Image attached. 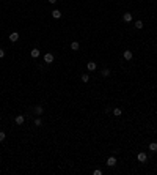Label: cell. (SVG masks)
Listing matches in <instances>:
<instances>
[{
    "instance_id": "obj_1",
    "label": "cell",
    "mask_w": 157,
    "mask_h": 175,
    "mask_svg": "<svg viewBox=\"0 0 157 175\" xmlns=\"http://www.w3.org/2000/svg\"><path fill=\"white\" fill-rule=\"evenodd\" d=\"M137 159H138L140 163H146V159H148V155H146L145 151H140V153L137 155Z\"/></svg>"
},
{
    "instance_id": "obj_2",
    "label": "cell",
    "mask_w": 157,
    "mask_h": 175,
    "mask_svg": "<svg viewBox=\"0 0 157 175\" xmlns=\"http://www.w3.org/2000/svg\"><path fill=\"white\" fill-rule=\"evenodd\" d=\"M107 166H108V167L116 166V158H115V156H110L108 159H107Z\"/></svg>"
},
{
    "instance_id": "obj_3",
    "label": "cell",
    "mask_w": 157,
    "mask_h": 175,
    "mask_svg": "<svg viewBox=\"0 0 157 175\" xmlns=\"http://www.w3.org/2000/svg\"><path fill=\"white\" fill-rule=\"evenodd\" d=\"M44 62L46 63H52L53 62V54H50V52L46 54V55H44Z\"/></svg>"
},
{
    "instance_id": "obj_4",
    "label": "cell",
    "mask_w": 157,
    "mask_h": 175,
    "mask_svg": "<svg viewBox=\"0 0 157 175\" xmlns=\"http://www.w3.org/2000/svg\"><path fill=\"white\" fill-rule=\"evenodd\" d=\"M17 39H19V33L17 32H13L11 35H9V41H11V43H16Z\"/></svg>"
},
{
    "instance_id": "obj_5",
    "label": "cell",
    "mask_w": 157,
    "mask_h": 175,
    "mask_svg": "<svg viewBox=\"0 0 157 175\" xmlns=\"http://www.w3.org/2000/svg\"><path fill=\"white\" fill-rule=\"evenodd\" d=\"M123 57H124L126 60H132V57H133L132 50H124V52H123Z\"/></svg>"
},
{
    "instance_id": "obj_6",
    "label": "cell",
    "mask_w": 157,
    "mask_h": 175,
    "mask_svg": "<svg viewBox=\"0 0 157 175\" xmlns=\"http://www.w3.org/2000/svg\"><path fill=\"white\" fill-rule=\"evenodd\" d=\"M25 117L24 115H16V125H24Z\"/></svg>"
},
{
    "instance_id": "obj_7",
    "label": "cell",
    "mask_w": 157,
    "mask_h": 175,
    "mask_svg": "<svg viewBox=\"0 0 157 175\" xmlns=\"http://www.w3.org/2000/svg\"><path fill=\"white\" fill-rule=\"evenodd\" d=\"M123 21L124 22H132V14L131 13H124V14H123Z\"/></svg>"
},
{
    "instance_id": "obj_8",
    "label": "cell",
    "mask_w": 157,
    "mask_h": 175,
    "mask_svg": "<svg viewBox=\"0 0 157 175\" xmlns=\"http://www.w3.org/2000/svg\"><path fill=\"white\" fill-rule=\"evenodd\" d=\"M86 68H88L90 71H94V69L98 68V65H96L94 62H88V63H86Z\"/></svg>"
},
{
    "instance_id": "obj_9",
    "label": "cell",
    "mask_w": 157,
    "mask_h": 175,
    "mask_svg": "<svg viewBox=\"0 0 157 175\" xmlns=\"http://www.w3.org/2000/svg\"><path fill=\"white\" fill-rule=\"evenodd\" d=\"M39 54H41V52H39V49H32L30 55H32L33 58H38V57H39Z\"/></svg>"
},
{
    "instance_id": "obj_10",
    "label": "cell",
    "mask_w": 157,
    "mask_h": 175,
    "mask_svg": "<svg viewBox=\"0 0 157 175\" xmlns=\"http://www.w3.org/2000/svg\"><path fill=\"white\" fill-rule=\"evenodd\" d=\"M52 16H53L55 19H60V18H61V11H60V10H53V11H52Z\"/></svg>"
},
{
    "instance_id": "obj_11",
    "label": "cell",
    "mask_w": 157,
    "mask_h": 175,
    "mask_svg": "<svg viewBox=\"0 0 157 175\" xmlns=\"http://www.w3.org/2000/svg\"><path fill=\"white\" fill-rule=\"evenodd\" d=\"M113 115H116V117L123 115V110L119 109V107H115V109H113Z\"/></svg>"
},
{
    "instance_id": "obj_12",
    "label": "cell",
    "mask_w": 157,
    "mask_h": 175,
    "mask_svg": "<svg viewBox=\"0 0 157 175\" xmlns=\"http://www.w3.org/2000/svg\"><path fill=\"white\" fill-rule=\"evenodd\" d=\"M42 112H44V109H42L41 106H36V107H35V114H36V115H41Z\"/></svg>"
},
{
    "instance_id": "obj_13",
    "label": "cell",
    "mask_w": 157,
    "mask_h": 175,
    "mask_svg": "<svg viewBox=\"0 0 157 175\" xmlns=\"http://www.w3.org/2000/svg\"><path fill=\"white\" fill-rule=\"evenodd\" d=\"M149 150L151 151H157V142H151L149 144Z\"/></svg>"
},
{
    "instance_id": "obj_14",
    "label": "cell",
    "mask_w": 157,
    "mask_h": 175,
    "mask_svg": "<svg viewBox=\"0 0 157 175\" xmlns=\"http://www.w3.org/2000/svg\"><path fill=\"white\" fill-rule=\"evenodd\" d=\"M79 48H80V44H79L77 41H74V43H72V44H71V49H72V50H77Z\"/></svg>"
},
{
    "instance_id": "obj_15",
    "label": "cell",
    "mask_w": 157,
    "mask_h": 175,
    "mask_svg": "<svg viewBox=\"0 0 157 175\" xmlns=\"http://www.w3.org/2000/svg\"><path fill=\"white\" fill-rule=\"evenodd\" d=\"M102 76H104V77H108V76H110V69H108V68H104V69H102Z\"/></svg>"
},
{
    "instance_id": "obj_16",
    "label": "cell",
    "mask_w": 157,
    "mask_h": 175,
    "mask_svg": "<svg viewBox=\"0 0 157 175\" xmlns=\"http://www.w3.org/2000/svg\"><path fill=\"white\" fill-rule=\"evenodd\" d=\"M135 29L141 30V29H143V22H141V21H137V22H135Z\"/></svg>"
},
{
    "instance_id": "obj_17",
    "label": "cell",
    "mask_w": 157,
    "mask_h": 175,
    "mask_svg": "<svg viewBox=\"0 0 157 175\" xmlns=\"http://www.w3.org/2000/svg\"><path fill=\"white\" fill-rule=\"evenodd\" d=\"M82 80H83V82H88V80H90V76H88V74H82Z\"/></svg>"
},
{
    "instance_id": "obj_18",
    "label": "cell",
    "mask_w": 157,
    "mask_h": 175,
    "mask_svg": "<svg viewBox=\"0 0 157 175\" xmlns=\"http://www.w3.org/2000/svg\"><path fill=\"white\" fill-rule=\"evenodd\" d=\"M6 139V136H5V133L3 131H0V142H3V140Z\"/></svg>"
},
{
    "instance_id": "obj_19",
    "label": "cell",
    "mask_w": 157,
    "mask_h": 175,
    "mask_svg": "<svg viewBox=\"0 0 157 175\" xmlns=\"http://www.w3.org/2000/svg\"><path fill=\"white\" fill-rule=\"evenodd\" d=\"M35 125H36V126H41V125H42L41 118H36V120H35Z\"/></svg>"
},
{
    "instance_id": "obj_20",
    "label": "cell",
    "mask_w": 157,
    "mask_h": 175,
    "mask_svg": "<svg viewBox=\"0 0 157 175\" xmlns=\"http://www.w3.org/2000/svg\"><path fill=\"white\" fill-rule=\"evenodd\" d=\"M93 174H94V175H101V174H102V170H99V169H96V170H94V172H93Z\"/></svg>"
},
{
    "instance_id": "obj_21",
    "label": "cell",
    "mask_w": 157,
    "mask_h": 175,
    "mask_svg": "<svg viewBox=\"0 0 157 175\" xmlns=\"http://www.w3.org/2000/svg\"><path fill=\"white\" fill-rule=\"evenodd\" d=\"M3 57H5V50L0 49V58H3Z\"/></svg>"
},
{
    "instance_id": "obj_22",
    "label": "cell",
    "mask_w": 157,
    "mask_h": 175,
    "mask_svg": "<svg viewBox=\"0 0 157 175\" xmlns=\"http://www.w3.org/2000/svg\"><path fill=\"white\" fill-rule=\"evenodd\" d=\"M47 2H49V3H52V5H53V3H57V0H47Z\"/></svg>"
}]
</instances>
